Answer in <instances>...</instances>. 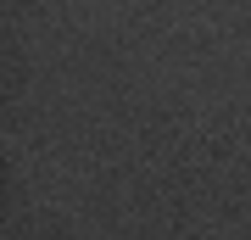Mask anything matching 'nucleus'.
I'll return each instance as SVG.
<instances>
[]
</instances>
